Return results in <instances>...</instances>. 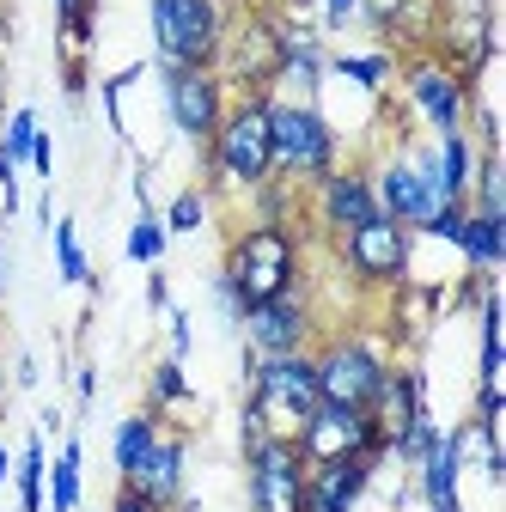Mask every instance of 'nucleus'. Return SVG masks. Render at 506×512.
<instances>
[{
  "label": "nucleus",
  "instance_id": "obj_26",
  "mask_svg": "<svg viewBox=\"0 0 506 512\" xmlns=\"http://www.w3.org/2000/svg\"><path fill=\"white\" fill-rule=\"evenodd\" d=\"M43 476H49V445H43V433H31V439L19 445V458H13L19 512H49V506H43Z\"/></svg>",
  "mask_w": 506,
  "mask_h": 512
},
{
  "label": "nucleus",
  "instance_id": "obj_5",
  "mask_svg": "<svg viewBox=\"0 0 506 512\" xmlns=\"http://www.w3.org/2000/svg\"><path fill=\"white\" fill-rule=\"evenodd\" d=\"M244 409L263 421L269 439H293V433L305 427V415L318 409V372H311V348H305V354H275V360L244 354Z\"/></svg>",
  "mask_w": 506,
  "mask_h": 512
},
{
  "label": "nucleus",
  "instance_id": "obj_41",
  "mask_svg": "<svg viewBox=\"0 0 506 512\" xmlns=\"http://www.w3.org/2000/svg\"><path fill=\"white\" fill-rule=\"evenodd\" d=\"M74 397H80V403L98 397V366H80V372H74Z\"/></svg>",
  "mask_w": 506,
  "mask_h": 512
},
{
  "label": "nucleus",
  "instance_id": "obj_20",
  "mask_svg": "<svg viewBox=\"0 0 506 512\" xmlns=\"http://www.w3.org/2000/svg\"><path fill=\"white\" fill-rule=\"evenodd\" d=\"M324 61H330V49H324V31H311V25H287L281 19V74H275V92L287 86L293 98H305V104H318V92H324Z\"/></svg>",
  "mask_w": 506,
  "mask_h": 512
},
{
  "label": "nucleus",
  "instance_id": "obj_21",
  "mask_svg": "<svg viewBox=\"0 0 506 512\" xmlns=\"http://www.w3.org/2000/svg\"><path fill=\"white\" fill-rule=\"evenodd\" d=\"M80 464H86V452H80V439L68 433L61 439V452L49 458V476H43V506L49 512H80Z\"/></svg>",
  "mask_w": 506,
  "mask_h": 512
},
{
  "label": "nucleus",
  "instance_id": "obj_34",
  "mask_svg": "<svg viewBox=\"0 0 506 512\" xmlns=\"http://www.w3.org/2000/svg\"><path fill=\"white\" fill-rule=\"evenodd\" d=\"M86 86H92L86 55H61V92H68V104H80V98H86Z\"/></svg>",
  "mask_w": 506,
  "mask_h": 512
},
{
  "label": "nucleus",
  "instance_id": "obj_2",
  "mask_svg": "<svg viewBox=\"0 0 506 512\" xmlns=\"http://www.w3.org/2000/svg\"><path fill=\"white\" fill-rule=\"evenodd\" d=\"M269 98L275 92H238L214 128V141L202 153L208 183H232V189H257L275 177V141H269Z\"/></svg>",
  "mask_w": 506,
  "mask_h": 512
},
{
  "label": "nucleus",
  "instance_id": "obj_33",
  "mask_svg": "<svg viewBox=\"0 0 506 512\" xmlns=\"http://www.w3.org/2000/svg\"><path fill=\"white\" fill-rule=\"evenodd\" d=\"M464 214H470L464 202H439V208H433V220H427V226H421L415 238H439V244H452V250H458V232H464Z\"/></svg>",
  "mask_w": 506,
  "mask_h": 512
},
{
  "label": "nucleus",
  "instance_id": "obj_43",
  "mask_svg": "<svg viewBox=\"0 0 506 512\" xmlns=\"http://www.w3.org/2000/svg\"><path fill=\"white\" fill-rule=\"evenodd\" d=\"M0 293H7V220H0Z\"/></svg>",
  "mask_w": 506,
  "mask_h": 512
},
{
  "label": "nucleus",
  "instance_id": "obj_23",
  "mask_svg": "<svg viewBox=\"0 0 506 512\" xmlns=\"http://www.w3.org/2000/svg\"><path fill=\"white\" fill-rule=\"evenodd\" d=\"M159 427H165V421H159V415H147V409H141V415H129V421H116V433H110V464H116V482H129V476H135V464L147 458V445L159 439Z\"/></svg>",
  "mask_w": 506,
  "mask_h": 512
},
{
  "label": "nucleus",
  "instance_id": "obj_37",
  "mask_svg": "<svg viewBox=\"0 0 506 512\" xmlns=\"http://www.w3.org/2000/svg\"><path fill=\"white\" fill-rule=\"evenodd\" d=\"M360 19V0H324V31H348Z\"/></svg>",
  "mask_w": 506,
  "mask_h": 512
},
{
  "label": "nucleus",
  "instance_id": "obj_36",
  "mask_svg": "<svg viewBox=\"0 0 506 512\" xmlns=\"http://www.w3.org/2000/svg\"><path fill=\"white\" fill-rule=\"evenodd\" d=\"M165 317H171V360H189V348H196V330H189V311H183V305H171Z\"/></svg>",
  "mask_w": 506,
  "mask_h": 512
},
{
  "label": "nucleus",
  "instance_id": "obj_15",
  "mask_svg": "<svg viewBox=\"0 0 506 512\" xmlns=\"http://www.w3.org/2000/svg\"><path fill=\"white\" fill-rule=\"evenodd\" d=\"M378 214V196H372V171L366 165H336L330 177L311 183V220H318V232L336 244L342 232L366 226Z\"/></svg>",
  "mask_w": 506,
  "mask_h": 512
},
{
  "label": "nucleus",
  "instance_id": "obj_40",
  "mask_svg": "<svg viewBox=\"0 0 506 512\" xmlns=\"http://www.w3.org/2000/svg\"><path fill=\"white\" fill-rule=\"evenodd\" d=\"M110 512H159V506H153V500H141L129 482H116V494H110Z\"/></svg>",
  "mask_w": 506,
  "mask_h": 512
},
{
  "label": "nucleus",
  "instance_id": "obj_44",
  "mask_svg": "<svg viewBox=\"0 0 506 512\" xmlns=\"http://www.w3.org/2000/svg\"><path fill=\"white\" fill-rule=\"evenodd\" d=\"M7 482H13V452L0 445V488H7Z\"/></svg>",
  "mask_w": 506,
  "mask_h": 512
},
{
  "label": "nucleus",
  "instance_id": "obj_32",
  "mask_svg": "<svg viewBox=\"0 0 506 512\" xmlns=\"http://www.w3.org/2000/svg\"><path fill=\"white\" fill-rule=\"evenodd\" d=\"M165 232L171 238H189V232H202L208 226V189H177V196L165 202Z\"/></svg>",
  "mask_w": 506,
  "mask_h": 512
},
{
  "label": "nucleus",
  "instance_id": "obj_1",
  "mask_svg": "<svg viewBox=\"0 0 506 512\" xmlns=\"http://www.w3.org/2000/svg\"><path fill=\"white\" fill-rule=\"evenodd\" d=\"M220 275L238 287L244 311L263 305V299H281L293 287H305V244H299V226H263L250 220L226 238V256H220Z\"/></svg>",
  "mask_w": 506,
  "mask_h": 512
},
{
  "label": "nucleus",
  "instance_id": "obj_46",
  "mask_svg": "<svg viewBox=\"0 0 506 512\" xmlns=\"http://www.w3.org/2000/svg\"><path fill=\"white\" fill-rule=\"evenodd\" d=\"M0 384H7V366H0Z\"/></svg>",
  "mask_w": 506,
  "mask_h": 512
},
{
  "label": "nucleus",
  "instance_id": "obj_7",
  "mask_svg": "<svg viewBox=\"0 0 506 512\" xmlns=\"http://www.w3.org/2000/svg\"><path fill=\"white\" fill-rule=\"evenodd\" d=\"M336 263H342V275H348L354 287H366V293H391V287L409 281L415 232L397 226V220H385V214H372L366 226H354V232L336 238Z\"/></svg>",
  "mask_w": 506,
  "mask_h": 512
},
{
  "label": "nucleus",
  "instance_id": "obj_10",
  "mask_svg": "<svg viewBox=\"0 0 506 512\" xmlns=\"http://www.w3.org/2000/svg\"><path fill=\"white\" fill-rule=\"evenodd\" d=\"M372 196H378V214L421 232L439 208V183H433V147H403L391 153L385 165L372 171Z\"/></svg>",
  "mask_w": 506,
  "mask_h": 512
},
{
  "label": "nucleus",
  "instance_id": "obj_19",
  "mask_svg": "<svg viewBox=\"0 0 506 512\" xmlns=\"http://www.w3.org/2000/svg\"><path fill=\"white\" fill-rule=\"evenodd\" d=\"M360 19L391 55H415V49H427L439 7L433 0H360Z\"/></svg>",
  "mask_w": 506,
  "mask_h": 512
},
{
  "label": "nucleus",
  "instance_id": "obj_31",
  "mask_svg": "<svg viewBox=\"0 0 506 512\" xmlns=\"http://www.w3.org/2000/svg\"><path fill=\"white\" fill-rule=\"evenodd\" d=\"M37 110L31 104H19V110H7V122H0V159L7 165H31V141H37Z\"/></svg>",
  "mask_w": 506,
  "mask_h": 512
},
{
  "label": "nucleus",
  "instance_id": "obj_27",
  "mask_svg": "<svg viewBox=\"0 0 506 512\" xmlns=\"http://www.w3.org/2000/svg\"><path fill=\"white\" fill-rule=\"evenodd\" d=\"M299 196H305L299 183L269 177V183L250 189V220H263V226H299Z\"/></svg>",
  "mask_w": 506,
  "mask_h": 512
},
{
  "label": "nucleus",
  "instance_id": "obj_18",
  "mask_svg": "<svg viewBox=\"0 0 506 512\" xmlns=\"http://www.w3.org/2000/svg\"><path fill=\"white\" fill-rule=\"evenodd\" d=\"M189 439L183 433H171V427H159V439L147 445V458L135 464V476H129V488L141 494V500H153L159 512H171L183 494H189Z\"/></svg>",
  "mask_w": 506,
  "mask_h": 512
},
{
  "label": "nucleus",
  "instance_id": "obj_45",
  "mask_svg": "<svg viewBox=\"0 0 506 512\" xmlns=\"http://www.w3.org/2000/svg\"><path fill=\"white\" fill-rule=\"evenodd\" d=\"M0 122H7V55H0Z\"/></svg>",
  "mask_w": 506,
  "mask_h": 512
},
{
  "label": "nucleus",
  "instance_id": "obj_13",
  "mask_svg": "<svg viewBox=\"0 0 506 512\" xmlns=\"http://www.w3.org/2000/svg\"><path fill=\"white\" fill-rule=\"evenodd\" d=\"M293 445H299L305 464H330V458H354V452H366V458H378V464L391 458V452H385V433L372 427V415H366V409H336V403H318V409H311L305 427L293 433Z\"/></svg>",
  "mask_w": 506,
  "mask_h": 512
},
{
  "label": "nucleus",
  "instance_id": "obj_25",
  "mask_svg": "<svg viewBox=\"0 0 506 512\" xmlns=\"http://www.w3.org/2000/svg\"><path fill=\"white\" fill-rule=\"evenodd\" d=\"M49 244H55V275H61V287H92V281H98V275H92V263H86V244H80L74 214H55Z\"/></svg>",
  "mask_w": 506,
  "mask_h": 512
},
{
  "label": "nucleus",
  "instance_id": "obj_42",
  "mask_svg": "<svg viewBox=\"0 0 506 512\" xmlns=\"http://www.w3.org/2000/svg\"><path fill=\"white\" fill-rule=\"evenodd\" d=\"M13 378H19V391H37V360H31V354H19Z\"/></svg>",
  "mask_w": 506,
  "mask_h": 512
},
{
  "label": "nucleus",
  "instance_id": "obj_24",
  "mask_svg": "<svg viewBox=\"0 0 506 512\" xmlns=\"http://www.w3.org/2000/svg\"><path fill=\"white\" fill-rule=\"evenodd\" d=\"M324 74H336V80H354L360 92H385V86L397 80V55H391V49H366V55H330V61H324Z\"/></svg>",
  "mask_w": 506,
  "mask_h": 512
},
{
  "label": "nucleus",
  "instance_id": "obj_4",
  "mask_svg": "<svg viewBox=\"0 0 506 512\" xmlns=\"http://www.w3.org/2000/svg\"><path fill=\"white\" fill-rule=\"evenodd\" d=\"M311 372H318V403L372 409L378 384H385V372H391V354L378 348L372 330L342 324V330H324L318 342H311Z\"/></svg>",
  "mask_w": 506,
  "mask_h": 512
},
{
  "label": "nucleus",
  "instance_id": "obj_28",
  "mask_svg": "<svg viewBox=\"0 0 506 512\" xmlns=\"http://www.w3.org/2000/svg\"><path fill=\"white\" fill-rule=\"evenodd\" d=\"M183 403H196V391H189V378H183V360H153L147 372V415H165V409H183Z\"/></svg>",
  "mask_w": 506,
  "mask_h": 512
},
{
  "label": "nucleus",
  "instance_id": "obj_22",
  "mask_svg": "<svg viewBox=\"0 0 506 512\" xmlns=\"http://www.w3.org/2000/svg\"><path fill=\"white\" fill-rule=\"evenodd\" d=\"M458 256L470 269L494 275L506 263V220H482V214H464V232H458Z\"/></svg>",
  "mask_w": 506,
  "mask_h": 512
},
{
  "label": "nucleus",
  "instance_id": "obj_3",
  "mask_svg": "<svg viewBox=\"0 0 506 512\" xmlns=\"http://www.w3.org/2000/svg\"><path fill=\"white\" fill-rule=\"evenodd\" d=\"M153 68H220L232 0H147Z\"/></svg>",
  "mask_w": 506,
  "mask_h": 512
},
{
  "label": "nucleus",
  "instance_id": "obj_8",
  "mask_svg": "<svg viewBox=\"0 0 506 512\" xmlns=\"http://www.w3.org/2000/svg\"><path fill=\"white\" fill-rule=\"evenodd\" d=\"M244 354H257V360H275V354H305L311 342L324 336V317H318V299H311L305 287L281 293V299H263V305H250L244 311Z\"/></svg>",
  "mask_w": 506,
  "mask_h": 512
},
{
  "label": "nucleus",
  "instance_id": "obj_29",
  "mask_svg": "<svg viewBox=\"0 0 506 512\" xmlns=\"http://www.w3.org/2000/svg\"><path fill=\"white\" fill-rule=\"evenodd\" d=\"M98 7H104V0H55V25H61L68 55H86V49H92V37H98Z\"/></svg>",
  "mask_w": 506,
  "mask_h": 512
},
{
  "label": "nucleus",
  "instance_id": "obj_38",
  "mask_svg": "<svg viewBox=\"0 0 506 512\" xmlns=\"http://www.w3.org/2000/svg\"><path fill=\"white\" fill-rule=\"evenodd\" d=\"M147 311H171V281H165L159 263L147 269Z\"/></svg>",
  "mask_w": 506,
  "mask_h": 512
},
{
  "label": "nucleus",
  "instance_id": "obj_11",
  "mask_svg": "<svg viewBox=\"0 0 506 512\" xmlns=\"http://www.w3.org/2000/svg\"><path fill=\"white\" fill-rule=\"evenodd\" d=\"M397 80H403V92H409L415 116L433 128V135H452V128H464V122H470V98H476V86H464V80H458L439 55H427V49L397 55Z\"/></svg>",
  "mask_w": 506,
  "mask_h": 512
},
{
  "label": "nucleus",
  "instance_id": "obj_16",
  "mask_svg": "<svg viewBox=\"0 0 506 512\" xmlns=\"http://www.w3.org/2000/svg\"><path fill=\"white\" fill-rule=\"evenodd\" d=\"M464 458H470V421H458V427H439L433 452L415 464V488H421V500H427L433 512H464V500H458Z\"/></svg>",
  "mask_w": 506,
  "mask_h": 512
},
{
  "label": "nucleus",
  "instance_id": "obj_35",
  "mask_svg": "<svg viewBox=\"0 0 506 512\" xmlns=\"http://www.w3.org/2000/svg\"><path fill=\"white\" fill-rule=\"evenodd\" d=\"M208 293H214V305H220V317H226V324L238 330V324H244V299H238V287H232L226 275H214V287H208Z\"/></svg>",
  "mask_w": 506,
  "mask_h": 512
},
{
  "label": "nucleus",
  "instance_id": "obj_39",
  "mask_svg": "<svg viewBox=\"0 0 506 512\" xmlns=\"http://www.w3.org/2000/svg\"><path fill=\"white\" fill-rule=\"evenodd\" d=\"M31 171H37V177L55 171V135H43V128H37V141H31Z\"/></svg>",
  "mask_w": 506,
  "mask_h": 512
},
{
  "label": "nucleus",
  "instance_id": "obj_12",
  "mask_svg": "<svg viewBox=\"0 0 506 512\" xmlns=\"http://www.w3.org/2000/svg\"><path fill=\"white\" fill-rule=\"evenodd\" d=\"M159 86H165V116H171V128H177V135L196 147V153H208L214 128H220V116H226V104H232L226 80H220L214 68H159Z\"/></svg>",
  "mask_w": 506,
  "mask_h": 512
},
{
  "label": "nucleus",
  "instance_id": "obj_9",
  "mask_svg": "<svg viewBox=\"0 0 506 512\" xmlns=\"http://www.w3.org/2000/svg\"><path fill=\"white\" fill-rule=\"evenodd\" d=\"M226 92H275V74H281V19L275 13H244L232 19L226 31V49H220V68Z\"/></svg>",
  "mask_w": 506,
  "mask_h": 512
},
{
  "label": "nucleus",
  "instance_id": "obj_17",
  "mask_svg": "<svg viewBox=\"0 0 506 512\" xmlns=\"http://www.w3.org/2000/svg\"><path fill=\"white\" fill-rule=\"evenodd\" d=\"M378 476V458H330V464H305V512H354Z\"/></svg>",
  "mask_w": 506,
  "mask_h": 512
},
{
  "label": "nucleus",
  "instance_id": "obj_6",
  "mask_svg": "<svg viewBox=\"0 0 506 512\" xmlns=\"http://www.w3.org/2000/svg\"><path fill=\"white\" fill-rule=\"evenodd\" d=\"M269 141H275V177L311 189L342 165V135L324 116V104L305 98H269Z\"/></svg>",
  "mask_w": 506,
  "mask_h": 512
},
{
  "label": "nucleus",
  "instance_id": "obj_30",
  "mask_svg": "<svg viewBox=\"0 0 506 512\" xmlns=\"http://www.w3.org/2000/svg\"><path fill=\"white\" fill-rule=\"evenodd\" d=\"M165 244H171V232H165V220L147 208V214L129 226V238H122V256H129V263H141V269H153V263H165Z\"/></svg>",
  "mask_w": 506,
  "mask_h": 512
},
{
  "label": "nucleus",
  "instance_id": "obj_14",
  "mask_svg": "<svg viewBox=\"0 0 506 512\" xmlns=\"http://www.w3.org/2000/svg\"><path fill=\"white\" fill-rule=\"evenodd\" d=\"M244 500L250 512H305V458L293 439H263L244 452Z\"/></svg>",
  "mask_w": 506,
  "mask_h": 512
}]
</instances>
